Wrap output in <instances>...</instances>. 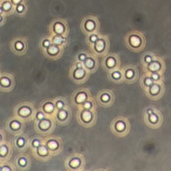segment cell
Listing matches in <instances>:
<instances>
[{
  "mask_svg": "<svg viewBox=\"0 0 171 171\" xmlns=\"http://www.w3.org/2000/svg\"><path fill=\"white\" fill-rule=\"evenodd\" d=\"M80 58H81V60H84V58H85V56H81V57H80Z\"/></svg>",
  "mask_w": 171,
  "mask_h": 171,
  "instance_id": "f6af8a7d",
  "label": "cell"
},
{
  "mask_svg": "<svg viewBox=\"0 0 171 171\" xmlns=\"http://www.w3.org/2000/svg\"><path fill=\"white\" fill-rule=\"evenodd\" d=\"M97 36H92L91 37V40L92 42H95V41H96L97 40Z\"/></svg>",
  "mask_w": 171,
  "mask_h": 171,
  "instance_id": "836d02e7",
  "label": "cell"
},
{
  "mask_svg": "<svg viewBox=\"0 0 171 171\" xmlns=\"http://www.w3.org/2000/svg\"><path fill=\"white\" fill-rule=\"evenodd\" d=\"M160 65L157 62H153L149 66V68L152 71H158L160 69Z\"/></svg>",
  "mask_w": 171,
  "mask_h": 171,
  "instance_id": "ba28073f",
  "label": "cell"
},
{
  "mask_svg": "<svg viewBox=\"0 0 171 171\" xmlns=\"http://www.w3.org/2000/svg\"><path fill=\"white\" fill-rule=\"evenodd\" d=\"M127 42H128V44L130 48H133L134 49L141 48L140 46H143L144 45V38L143 36L139 32H131L129 34H128L127 37Z\"/></svg>",
  "mask_w": 171,
  "mask_h": 171,
  "instance_id": "6da1fadb",
  "label": "cell"
},
{
  "mask_svg": "<svg viewBox=\"0 0 171 171\" xmlns=\"http://www.w3.org/2000/svg\"><path fill=\"white\" fill-rule=\"evenodd\" d=\"M59 116H60V118H62V119L65 118L66 117V112L64 111L60 112V114H59Z\"/></svg>",
  "mask_w": 171,
  "mask_h": 171,
  "instance_id": "f1b7e54d",
  "label": "cell"
},
{
  "mask_svg": "<svg viewBox=\"0 0 171 171\" xmlns=\"http://www.w3.org/2000/svg\"><path fill=\"white\" fill-rule=\"evenodd\" d=\"M11 127L14 128V129H18L20 127V124L17 123V122H14L11 124Z\"/></svg>",
  "mask_w": 171,
  "mask_h": 171,
  "instance_id": "f546056e",
  "label": "cell"
},
{
  "mask_svg": "<svg viewBox=\"0 0 171 171\" xmlns=\"http://www.w3.org/2000/svg\"><path fill=\"white\" fill-rule=\"evenodd\" d=\"M48 146H49V147H50V148H52V149H55V148H56L57 147H58V144H57L56 142L54 141H51L49 142Z\"/></svg>",
  "mask_w": 171,
  "mask_h": 171,
  "instance_id": "ac0fdd59",
  "label": "cell"
},
{
  "mask_svg": "<svg viewBox=\"0 0 171 171\" xmlns=\"http://www.w3.org/2000/svg\"><path fill=\"white\" fill-rule=\"evenodd\" d=\"M16 47H17L18 49H19V50H20V49H22V48H23V44H22V43H18L17 44H16Z\"/></svg>",
  "mask_w": 171,
  "mask_h": 171,
  "instance_id": "d6a6232c",
  "label": "cell"
},
{
  "mask_svg": "<svg viewBox=\"0 0 171 171\" xmlns=\"http://www.w3.org/2000/svg\"><path fill=\"white\" fill-rule=\"evenodd\" d=\"M146 84H147L148 86H150L152 84V79H150V78H148L146 79Z\"/></svg>",
  "mask_w": 171,
  "mask_h": 171,
  "instance_id": "1f68e13d",
  "label": "cell"
},
{
  "mask_svg": "<svg viewBox=\"0 0 171 171\" xmlns=\"http://www.w3.org/2000/svg\"></svg>",
  "mask_w": 171,
  "mask_h": 171,
  "instance_id": "c3c4849f",
  "label": "cell"
},
{
  "mask_svg": "<svg viewBox=\"0 0 171 171\" xmlns=\"http://www.w3.org/2000/svg\"><path fill=\"white\" fill-rule=\"evenodd\" d=\"M82 117H83V119H84L86 122H88L90 121L92 116H91V114L89 112H84L82 114Z\"/></svg>",
  "mask_w": 171,
  "mask_h": 171,
  "instance_id": "30bf717a",
  "label": "cell"
},
{
  "mask_svg": "<svg viewBox=\"0 0 171 171\" xmlns=\"http://www.w3.org/2000/svg\"><path fill=\"white\" fill-rule=\"evenodd\" d=\"M86 64L87 67H88V68H92V67H93L94 66V62L90 59H88L86 61Z\"/></svg>",
  "mask_w": 171,
  "mask_h": 171,
  "instance_id": "484cf974",
  "label": "cell"
},
{
  "mask_svg": "<svg viewBox=\"0 0 171 171\" xmlns=\"http://www.w3.org/2000/svg\"><path fill=\"white\" fill-rule=\"evenodd\" d=\"M2 13H4V12L3 11V9H2V7H1V5H0V14H2Z\"/></svg>",
  "mask_w": 171,
  "mask_h": 171,
  "instance_id": "7bdbcfd3",
  "label": "cell"
},
{
  "mask_svg": "<svg viewBox=\"0 0 171 171\" xmlns=\"http://www.w3.org/2000/svg\"><path fill=\"white\" fill-rule=\"evenodd\" d=\"M47 149L44 146H42L39 148V153L42 155H45V154H47Z\"/></svg>",
  "mask_w": 171,
  "mask_h": 171,
  "instance_id": "ffe728a7",
  "label": "cell"
},
{
  "mask_svg": "<svg viewBox=\"0 0 171 171\" xmlns=\"http://www.w3.org/2000/svg\"><path fill=\"white\" fill-rule=\"evenodd\" d=\"M107 64L109 67H112V68H114V67H115L116 66V61L114 58L108 59Z\"/></svg>",
  "mask_w": 171,
  "mask_h": 171,
  "instance_id": "8fae6325",
  "label": "cell"
},
{
  "mask_svg": "<svg viewBox=\"0 0 171 171\" xmlns=\"http://www.w3.org/2000/svg\"><path fill=\"white\" fill-rule=\"evenodd\" d=\"M133 75H134L133 70H128L127 72H126L125 76L128 78H132V76H133Z\"/></svg>",
  "mask_w": 171,
  "mask_h": 171,
  "instance_id": "d6986e66",
  "label": "cell"
},
{
  "mask_svg": "<svg viewBox=\"0 0 171 171\" xmlns=\"http://www.w3.org/2000/svg\"><path fill=\"white\" fill-rule=\"evenodd\" d=\"M10 1H11V3L15 6L17 5H19V4L27 2V0H10Z\"/></svg>",
  "mask_w": 171,
  "mask_h": 171,
  "instance_id": "2e32d148",
  "label": "cell"
},
{
  "mask_svg": "<svg viewBox=\"0 0 171 171\" xmlns=\"http://www.w3.org/2000/svg\"><path fill=\"white\" fill-rule=\"evenodd\" d=\"M20 164H22V165H24V164H26V160L24 159H21L20 160Z\"/></svg>",
  "mask_w": 171,
  "mask_h": 171,
  "instance_id": "8d00e7d4",
  "label": "cell"
},
{
  "mask_svg": "<svg viewBox=\"0 0 171 171\" xmlns=\"http://www.w3.org/2000/svg\"><path fill=\"white\" fill-rule=\"evenodd\" d=\"M85 99H86V94L84 93H81L78 96L76 100L78 102H84L85 100Z\"/></svg>",
  "mask_w": 171,
  "mask_h": 171,
  "instance_id": "4fadbf2b",
  "label": "cell"
},
{
  "mask_svg": "<svg viewBox=\"0 0 171 171\" xmlns=\"http://www.w3.org/2000/svg\"><path fill=\"white\" fill-rule=\"evenodd\" d=\"M150 93L152 94H158L160 91L159 85L158 84L153 85L151 88H150Z\"/></svg>",
  "mask_w": 171,
  "mask_h": 171,
  "instance_id": "52a82bcc",
  "label": "cell"
},
{
  "mask_svg": "<svg viewBox=\"0 0 171 171\" xmlns=\"http://www.w3.org/2000/svg\"><path fill=\"white\" fill-rule=\"evenodd\" d=\"M96 50L99 52H100L104 48V42L102 40H99L96 43Z\"/></svg>",
  "mask_w": 171,
  "mask_h": 171,
  "instance_id": "9c48e42d",
  "label": "cell"
},
{
  "mask_svg": "<svg viewBox=\"0 0 171 171\" xmlns=\"http://www.w3.org/2000/svg\"><path fill=\"white\" fill-rule=\"evenodd\" d=\"M1 82V84L4 86H8L9 84V81L6 78H3Z\"/></svg>",
  "mask_w": 171,
  "mask_h": 171,
  "instance_id": "83f0119b",
  "label": "cell"
},
{
  "mask_svg": "<svg viewBox=\"0 0 171 171\" xmlns=\"http://www.w3.org/2000/svg\"><path fill=\"white\" fill-rule=\"evenodd\" d=\"M78 66L79 67V68H80V67L82 66V65H81V64H78Z\"/></svg>",
  "mask_w": 171,
  "mask_h": 171,
  "instance_id": "bcb514c9",
  "label": "cell"
},
{
  "mask_svg": "<svg viewBox=\"0 0 171 171\" xmlns=\"http://www.w3.org/2000/svg\"><path fill=\"white\" fill-rule=\"evenodd\" d=\"M79 164H80V161L77 159L73 160L71 162V166H73V167H76V166L79 165Z\"/></svg>",
  "mask_w": 171,
  "mask_h": 171,
  "instance_id": "603a6c76",
  "label": "cell"
},
{
  "mask_svg": "<svg viewBox=\"0 0 171 171\" xmlns=\"http://www.w3.org/2000/svg\"><path fill=\"white\" fill-rule=\"evenodd\" d=\"M83 26L84 30L88 32H92L96 28L98 27V21L97 18L92 15H89L86 17L82 21Z\"/></svg>",
  "mask_w": 171,
  "mask_h": 171,
  "instance_id": "7a4b0ae2",
  "label": "cell"
},
{
  "mask_svg": "<svg viewBox=\"0 0 171 171\" xmlns=\"http://www.w3.org/2000/svg\"><path fill=\"white\" fill-rule=\"evenodd\" d=\"M34 145H35L36 146H39V142H38V141H35V142H34Z\"/></svg>",
  "mask_w": 171,
  "mask_h": 171,
  "instance_id": "b9f144b4",
  "label": "cell"
},
{
  "mask_svg": "<svg viewBox=\"0 0 171 171\" xmlns=\"http://www.w3.org/2000/svg\"><path fill=\"white\" fill-rule=\"evenodd\" d=\"M84 106H85V108H89L90 107V103L86 102V104H84Z\"/></svg>",
  "mask_w": 171,
  "mask_h": 171,
  "instance_id": "e575fe53",
  "label": "cell"
},
{
  "mask_svg": "<svg viewBox=\"0 0 171 171\" xmlns=\"http://www.w3.org/2000/svg\"><path fill=\"white\" fill-rule=\"evenodd\" d=\"M58 48H56V47H54V46H52L49 48V52L51 53V54H56V53L58 52Z\"/></svg>",
  "mask_w": 171,
  "mask_h": 171,
  "instance_id": "44dd1931",
  "label": "cell"
},
{
  "mask_svg": "<svg viewBox=\"0 0 171 171\" xmlns=\"http://www.w3.org/2000/svg\"><path fill=\"white\" fill-rule=\"evenodd\" d=\"M49 45H50V42H49V41H46L44 42V46H48Z\"/></svg>",
  "mask_w": 171,
  "mask_h": 171,
  "instance_id": "ab89813d",
  "label": "cell"
},
{
  "mask_svg": "<svg viewBox=\"0 0 171 171\" xmlns=\"http://www.w3.org/2000/svg\"><path fill=\"white\" fill-rule=\"evenodd\" d=\"M38 118H39L40 119H42V118H44V115H43L42 114L40 113L39 114H38Z\"/></svg>",
  "mask_w": 171,
  "mask_h": 171,
  "instance_id": "f35d334b",
  "label": "cell"
},
{
  "mask_svg": "<svg viewBox=\"0 0 171 171\" xmlns=\"http://www.w3.org/2000/svg\"><path fill=\"white\" fill-rule=\"evenodd\" d=\"M18 144H19V145L22 146L24 144V140L22 139H20L19 141H18Z\"/></svg>",
  "mask_w": 171,
  "mask_h": 171,
  "instance_id": "d590c367",
  "label": "cell"
},
{
  "mask_svg": "<svg viewBox=\"0 0 171 171\" xmlns=\"http://www.w3.org/2000/svg\"><path fill=\"white\" fill-rule=\"evenodd\" d=\"M64 40H65L63 39L62 37H60V36H57V37L54 38V42L56 44H60L62 42V41H64Z\"/></svg>",
  "mask_w": 171,
  "mask_h": 171,
  "instance_id": "e0dca14e",
  "label": "cell"
},
{
  "mask_svg": "<svg viewBox=\"0 0 171 171\" xmlns=\"http://www.w3.org/2000/svg\"><path fill=\"white\" fill-rule=\"evenodd\" d=\"M158 120V116L155 114H151V116H150V121L151 123H154L155 122L157 121Z\"/></svg>",
  "mask_w": 171,
  "mask_h": 171,
  "instance_id": "cb8c5ba5",
  "label": "cell"
},
{
  "mask_svg": "<svg viewBox=\"0 0 171 171\" xmlns=\"http://www.w3.org/2000/svg\"><path fill=\"white\" fill-rule=\"evenodd\" d=\"M110 96H109L108 94H104V95L102 96V99L103 101L107 102L110 99Z\"/></svg>",
  "mask_w": 171,
  "mask_h": 171,
  "instance_id": "4dcf8cb0",
  "label": "cell"
},
{
  "mask_svg": "<svg viewBox=\"0 0 171 171\" xmlns=\"http://www.w3.org/2000/svg\"><path fill=\"white\" fill-rule=\"evenodd\" d=\"M50 126V123L48 121H43L40 123V127H41L42 129H47Z\"/></svg>",
  "mask_w": 171,
  "mask_h": 171,
  "instance_id": "9a60e30c",
  "label": "cell"
},
{
  "mask_svg": "<svg viewBox=\"0 0 171 171\" xmlns=\"http://www.w3.org/2000/svg\"><path fill=\"white\" fill-rule=\"evenodd\" d=\"M53 108H54V107L51 104H48L45 106V110L47 112H52L53 110Z\"/></svg>",
  "mask_w": 171,
  "mask_h": 171,
  "instance_id": "7402d4cb",
  "label": "cell"
},
{
  "mask_svg": "<svg viewBox=\"0 0 171 171\" xmlns=\"http://www.w3.org/2000/svg\"><path fill=\"white\" fill-rule=\"evenodd\" d=\"M58 108H62V102H58Z\"/></svg>",
  "mask_w": 171,
  "mask_h": 171,
  "instance_id": "60d3db41",
  "label": "cell"
},
{
  "mask_svg": "<svg viewBox=\"0 0 171 171\" xmlns=\"http://www.w3.org/2000/svg\"><path fill=\"white\" fill-rule=\"evenodd\" d=\"M30 114V110L28 108H23L21 110H20V114L22 116H28Z\"/></svg>",
  "mask_w": 171,
  "mask_h": 171,
  "instance_id": "7c38bea8",
  "label": "cell"
},
{
  "mask_svg": "<svg viewBox=\"0 0 171 171\" xmlns=\"http://www.w3.org/2000/svg\"><path fill=\"white\" fill-rule=\"evenodd\" d=\"M6 152H7V148L5 146H2V147L0 148V154H1V155H4V154H6Z\"/></svg>",
  "mask_w": 171,
  "mask_h": 171,
  "instance_id": "4316f807",
  "label": "cell"
},
{
  "mask_svg": "<svg viewBox=\"0 0 171 171\" xmlns=\"http://www.w3.org/2000/svg\"><path fill=\"white\" fill-rule=\"evenodd\" d=\"M4 1V0H0V2H1V1Z\"/></svg>",
  "mask_w": 171,
  "mask_h": 171,
  "instance_id": "7dc6e473",
  "label": "cell"
},
{
  "mask_svg": "<svg viewBox=\"0 0 171 171\" xmlns=\"http://www.w3.org/2000/svg\"><path fill=\"white\" fill-rule=\"evenodd\" d=\"M84 75V71L83 70H78L75 73V76H76V78H82L83 77V76Z\"/></svg>",
  "mask_w": 171,
  "mask_h": 171,
  "instance_id": "5bb4252c",
  "label": "cell"
},
{
  "mask_svg": "<svg viewBox=\"0 0 171 171\" xmlns=\"http://www.w3.org/2000/svg\"><path fill=\"white\" fill-rule=\"evenodd\" d=\"M152 77H153L154 79H155V80H156V79L158 78V74H152Z\"/></svg>",
  "mask_w": 171,
  "mask_h": 171,
  "instance_id": "74e56055",
  "label": "cell"
},
{
  "mask_svg": "<svg viewBox=\"0 0 171 171\" xmlns=\"http://www.w3.org/2000/svg\"><path fill=\"white\" fill-rule=\"evenodd\" d=\"M112 129L114 130V132L115 134H122V136L125 135L127 133L128 130L129 128H127V125L123 122L118 121L117 123H115L114 126L113 127Z\"/></svg>",
  "mask_w": 171,
  "mask_h": 171,
  "instance_id": "3957f363",
  "label": "cell"
},
{
  "mask_svg": "<svg viewBox=\"0 0 171 171\" xmlns=\"http://www.w3.org/2000/svg\"><path fill=\"white\" fill-rule=\"evenodd\" d=\"M2 170H3V171H5V170H8V171H9V169L8 168H3V169H2Z\"/></svg>",
  "mask_w": 171,
  "mask_h": 171,
  "instance_id": "ee69618b",
  "label": "cell"
},
{
  "mask_svg": "<svg viewBox=\"0 0 171 171\" xmlns=\"http://www.w3.org/2000/svg\"><path fill=\"white\" fill-rule=\"evenodd\" d=\"M28 10V6L27 2L15 5V7H14V12H15L16 15L20 16H23L24 15L27 13Z\"/></svg>",
  "mask_w": 171,
  "mask_h": 171,
  "instance_id": "5b68a950",
  "label": "cell"
},
{
  "mask_svg": "<svg viewBox=\"0 0 171 171\" xmlns=\"http://www.w3.org/2000/svg\"><path fill=\"white\" fill-rule=\"evenodd\" d=\"M112 76L114 78L118 79V78H120L122 76V74L119 72H113Z\"/></svg>",
  "mask_w": 171,
  "mask_h": 171,
  "instance_id": "d4e9b609",
  "label": "cell"
},
{
  "mask_svg": "<svg viewBox=\"0 0 171 171\" xmlns=\"http://www.w3.org/2000/svg\"><path fill=\"white\" fill-rule=\"evenodd\" d=\"M0 5L3 9L4 13H11L14 11L15 5L10 1V0H4L0 2Z\"/></svg>",
  "mask_w": 171,
  "mask_h": 171,
  "instance_id": "277c9868",
  "label": "cell"
},
{
  "mask_svg": "<svg viewBox=\"0 0 171 171\" xmlns=\"http://www.w3.org/2000/svg\"><path fill=\"white\" fill-rule=\"evenodd\" d=\"M66 26L63 23V21L61 20H58L55 22L53 25V29H54L55 32L58 34H62L64 32Z\"/></svg>",
  "mask_w": 171,
  "mask_h": 171,
  "instance_id": "8992f818",
  "label": "cell"
}]
</instances>
